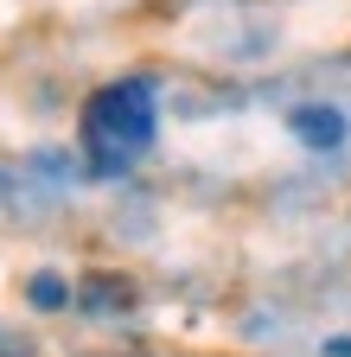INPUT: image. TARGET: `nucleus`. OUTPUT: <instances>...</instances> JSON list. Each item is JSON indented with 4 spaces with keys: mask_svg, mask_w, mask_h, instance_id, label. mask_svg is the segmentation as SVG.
I'll return each instance as SVG.
<instances>
[{
    "mask_svg": "<svg viewBox=\"0 0 351 357\" xmlns=\"http://www.w3.org/2000/svg\"><path fill=\"white\" fill-rule=\"evenodd\" d=\"M83 147H90L96 172H128L135 166L154 147V83L128 77V83L96 89L90 109H83Z\"/></svg>",
    "mask_w": 351,
    "mask_h": 357,
    "instance_id": "1",
    "label": "nucleus"
},
{
    "mask_svg": "<svg viewBox=\"0 0 351 357\" xmlns=\"http://www.w3.org/2000/svg\"><path fill=\"white\" fill-rule=\"evenodd\" d=\"M287 128L300 134V147H313V153H332V147H345V115L338 109H326V102H306V109H294L287 115Z\"/></svg>",
    "mask_w": 351,
    "mask_h": 357,
    "instance_id": "2",
    "label": "nucleus"
},
{
    "mask_svg": "<svg viewBox=\"0 0 351 357\" xmlns=\"http://www.w3.org/2000/svg\"><path fill=\"white\" fill-rule=\"evenodd\" d=\"M64 300H70V294H64L58 275H32V306H38V312H58Z\"/></svg>",
    "mask_w": 351,
    "mask_h": 357,
    "instance_id": "3",
    "label": "nucleus"
},
{
    "mask_svg": "<svg viewBox=\"0 0 351 357\" xmlns=\"http://www.w3.org/2000/svg\"><path fill=\"white\" fill-rule=\"evenodd\" d=\"M0 357H32V344H26V338H13V332H0Z\"/></svg>",
    "mask_w": 351,
    "mask_h": 357,
    "instance_id": "4",
    "label": "nucleus"
}]
</instances>
